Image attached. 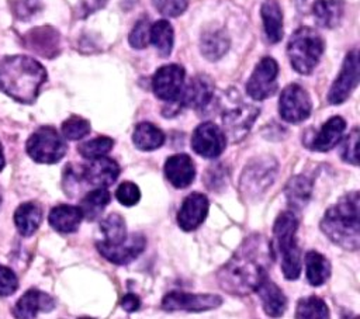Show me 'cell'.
Segmentation results:
<instances>
[{
	"label": "cell",
	"instance_id": "10",
	"mask_svg": "<svg viewBox=\"0 0 360 319\" xmlns=\"http://www.w3.org/2000/svg\"><path fill=\"white\" fill-rule=\"evenodd\" d=\"M277 62L270 56L263 58L256 65L249 80L246 82V93L249 94V97L257 101L271 97L277 90Z\"/></svg>",
	"mask_w": 360,
	"mask_h": 319
},
{
	"label": "cell",
	"instance_id": "32",
	"mask_svg": "<svg viewBox=\"0 0 360 319\" xmlns=\"http://www.w3.org/2000/svg\"><path fill=\"white\" fill-rule=\"evenodd\" d=\"M111 194L105 187H94L80 201V209L83 214V218L93 221L96 219L103 209L110 204Z\"/></svg>",
	"mask_w": 360,
	"mask_h": 319
},
{
	"label": "cell",
	"instance_id": "30",
	"mask_svg": "<svg viewBox=\"0 0 360 319\" xmlns=\"http://www.w3.org/2000/svg\"><path fill=\"white\" fill-rule=\"evenodd\" d=\"M42 211L37 202H24L14 212V222L17 230L22 236H31L41 223Z\"/></svg>",
	"mask_w": 360,
	"mask_h": 319
},
{
	"label": "cell",
	"instance_id": "6",
	"mask_svg": "<svg viewBox=\"0 0 360 319\" xmlns=\"http://www.w3.org/2000/svg\"><path fill=\"white\" fill-rule=\"evenodd\" d=\"M277 170L278 163L271 156L252 159L240 174L239 188L242 194L249 200H260L274 183Z\"/></svg>",
	"mask_w": 360,
	"mask_h": 319
},
{
	"label": "cell",
	"instance_id": "15",
	"mask_svg": "<svg viewBox=\"0 0 360 319\" xmlns=\"http://www.w3.org/2000/svg\"><path fill=\"white\" fill-rule=\"evenodd\" d=\"M120 171L118 163L107 156L91 159L89 164H82L77 167L83 185L91 187H108L114 184L120 176Z\"/></svg>",
	"mask_w": 360,
	"mask_h": 319
},
{
	"label": "cell",
	"instance_id": "34",
	"mask_svg": "<svg viewBox=\"0 0 360 319\" xmlns=\"http://www.w3.org/2000/svg\"><path fill=\"white\" fill-rule=\"evenodd\" d=\"M100 230L103 233V243L115 245L122 242L127 235L125 221L120 214H110L100 222Z\"/></svg>",
	"mask_w": 360,
	"mask_h": 319
},
{
	"label": "cell",
	"instance_id": "42",
	"mask_svg": "<svg viewBox=\"0 0 360 319\" xmlns=\"http://www.w3.org/2000/svg\"><path fill=\"white\" fill-rule=\"evenodd\" d=\"M18 288L15 273L4 266H0V297H8Z\"/></svg>",
	"mask_w": 360,
	"mask_h": 319
},
{
	"label": "cell",
	"instance_id": "16",
	"mask_svg": "<svg viewBox=\"0 0 360 319\" xmlns=\"http://www.w3.org/2000/svg\"><path fill=\"white\" fill-rule=\"evenodd\" d=\"M98 253L108 261L124 266L135 260L146 247V239L142 233H131L122 242L115 245H107L98 240L96 243Z\"/></svg>",
	"mask_w": 360,
	"mask_h": 319
},
{
	"label": "cell",
	"instance_id": "28",
	"mask_svg": "<svg viewBox=\"0 0 360 319\" xmlns=\"http://www.w3.org/2000/svg\"><path fill=\"white\" fill-rule=\"evenodd\" d=\"M165 134L160 128H158L155 124L143 121L139 122L132 134V142L134 145L143 152L155 150L160 148L165 143Z\"/></svg>",
	"mask_w": 360,
	"mask_h": 319
},
{
	"label": "cell",
	"instance_id": "4",
	"mask_svg": "<svg viewBox=\"0 0 360 319\" xmlns=\"http://www.w3.org/2000/svg\"><path fill=\"white\" fill-rule=\"evenodd\" d=\"M297 229L298 219L292 211L280 212L273 225L271 247L278 253L284 278L290 281H294L300 277L302 267L301 249L295 239Z\"/></svg>",
	"mask_w": 360,
	"mask_h": 319
},
{
	"label": "cell",
	"instance_id": "5",
	"mask_svg": "<svg viewBox=\"0 0 360 319\" xmlns=\"http://www.w3.org/2000/svg\"><path fill=\"white\" fill-rule=\"evenodd\" d=\"M325 44L322 37L311 27H300L292 32L287 44V55L291 66L301 74H309L321 60Z\"/></svg>",
	"mask_w": 360,
	"mask_h": 319
},
{
	"label": "cell",
	"instance_id": "48",
	"mask_svg": "<svg viewBox=\"0 0 360 319\" xmlns=\"http://www.w3.org/2000/svg\"><path fill=\"white\" fill-rule=\"evenodd\" d=\"M298 1H300V3H302V1H305V0H298Z\"/></svg>",
	"mask_w": 360,
	"mask_h": 319
},
{
	"label": "cell",
	"instance_id": "1",
	"mask_svg": "<svg viewBox=\"0 0 360 319\" xmlns=\"http://www.w3.org/2000/svg\"><path fill=\"white\" fill-rule=\"evenodd\" d=\"M273 254L271 243L264 236L250 235L217 273L218 284L232 295L255 292L269 278Z\"/></svg>",
	"mask_w": 360,
	"mask_h": 319
},
{
	"label": "cell",
	"instance_id": "23",
	"mask_svg": "<svg viewBox=\"0 0 360 319\" xmlns=\"http://www.w3.org/2000/svg\"><path fill=\"white\" fill-rule=\"evenodd\" d=\"M255 292H257L262 306L267 316L277 318L285 312L288 305L287 297L276 282L266 278Z\"/></svg>",
	"mask_w": 360,
	"mask_h": 319
},
{
	"label": "cell",
	"instance_id": "36",
	"mask_svg": "<svg viewBox=\"0 0 360 319\" xmlns=\"http://www.w3.org/2000/svg\"><path fill=\"white\" fill-rule=\"evenodd\" d=\"M114 146V141L110 136H97L87 142H83L77 146V152L84 159H96L100 156H105Z\"/></svg>",
	"mask_w": 360,
	"mask_h": 319
},
{
	"label": "cell",
	"instance_id": "25",
	"mask_svg": "<svg viewBox=\"0 0 360 319\" xmlns=\"http://www.w3.org/2000/svg\"><path fill=\"white\" fill-rule=\"evenodd\" d=\"M200 49L204 58L208 60L221 59L229 49V38L221 28H211L201 34Z\"/></svg>",
	"mask_w": 360,
	"mask_h": 319
},
{
	"label": "cell",
	"instance_id": "41",
	"mask_svg": "<svg viewBox=\"0 0 360 319\" xmlns=\"http://www.w3.org/2000/svg\"><path fill=\"white\" fill-rule=\"evenodd\" d=\"M153 7L166 17H179L188 6V0H152Z\"/></svg>",
	"mask_w": 360,
	"mask_h": 319
},
{
	"label": "cell",
	"instance_id": "14",
	"mask_svg": "<svg viewBox=\"0 0 360 319\" xmlns=\"http://www.w3.org/2000/svg\"><path fill=\"white\" fill-rule=\"evenodd\" d=\"M222 298L217 294H190L181 291H170L162 299V308L166 311L204 312L218 308Z\"/></svg>",
	"mask_w": 360,
	"mask_h": 319
},
{
	"label": "cell",
	"instance_id": "40",
	"mask_svg": "<svg viewBox=\"0 0 360 319\" xmlns=\"http://www.w3.org/2000/svg\"><path fill=\"white\" fill-rule=\"evenodd\" d=\"M357 143H359V128L354 126L352 132L345 138L340 146V157L353 166L359 164L357 160Z\"/></svg>",
	"mask_w": 360,
	"mask_h": 319
},
{
	"label": "cell",
	"instance_id": "47",
	"mask_svg": "<svg viewBox=\"0 0 360 319\" xmlns=\"http://www.w3.org/2000/svg\"><path fill=\"white\" fill-rule=\"evenodd\" d=\"M0 204H1V190H0Z\"/></svg>",
	"mask_w": 360,
	"mask_h": 319
},
{
	"label": "cell",
	"instance_id": "38",
	"mask_svg": "<svg viewBox=\"0 0 360 319\" xmlns=\"http://www.w3.org/2000/svg\"><path fill=\"white\" fill-rule=\"evenodd\" d=\"M149 31H150V22L148 18H141L134 25V28L129 32L128 41L129 45L135 49H143L149 42Z\"/></svg>",
	"mask_w": 360,
	"mask_h": 319
},
{
	"label": "cell",
	"instance_id": "18",
	"mask_svg": "<svg viewBox=\"0 0 360 319\" xmlns=\"http://www.w3.org/2000/svg\"><path fill=\"white\" fill-rule=\"evenodd\" d=\"M210 208V201L202 193H191L188 194L177 212V225L186 230L197 229L205 219Z\"/></svg>",
	"mask_w": 360,
	"mask_h": 319
},
{
	"label": "cell",
	"instance_id": "29",
	"mask_svg": "<svg viewBox=\"0 0 360 319\" xmlns=\"http://www.w3.org/2000/svg\"><path fill=\"white\" fill-rule=\"evenodd\" d=\"M343 8V0H315L312 14L319 27L333 28L340 22Z\"/></svg>",
	"mask_w": 360,
	"mask_h": 319
},
{
	"label": "cell",
	"instance_id": "9",
	"mask_svg": "<svg viewBox=\"0 0 360 319\" xmlns=\"http://www.w3.org/2000/svg\"><path fill=\"white\" fill-rule=\"evenodd\" d=\"M260 114V108L253 104L240 103L222 114V131L226 139L232 143L240 142L253 126L256 118Z\"/></svg>",
	"mask_w": 360,
	"mask_h": 319
},
{
	"label": "cell",
	"instance_id": "31",
	"mask_svg": "<svg viewBox=\"0 0 360 319\" xmlns=\"http://www.w3.org/2000/svg\"><path fill=\"white\" fill-rule=\"evenodd\" d=\"M305 275L312 287H319L330 277L329 260L316 250H309L305 254Z\"/></svg>",
	"mask_w": 360,
	"mask_h": 319
},
{
	"label": "cell",
	"instance_id": "12",
	"mask_svg": "<svg viewBox=\"0 0 360 319\" xmlns=\"http://www.w3.org/2000/svg\"><path fill=\"white\" fill-rule=\"evenodd\" d=\"M184 77L186 70L177 63L160 66L152 77V89L155 96L163 101L176 103L183 90Z\"/></svg>",
	"mask_w": 360,
	"mask_h": 319
},
{
	"label": "cell",
	"instance_id": "39",
	"mask_svg": "<svg viewBox=\"0 0 360 319\" xmlns=\"http://www.w3.org/2000/svg\"><path fill=\"white\" fill-rule=\"evenodd\" d=\"M115 198L121 205L134 207L141 200V190L132 181H124L115 190Z\"/></svg>",
	"mask_w": 360,
	"mask_h": 319
},
{
	"label": "cell",
	"instance_id": "8",
	"mask_svg": "<svg viewBox=\"0 0 360 319\" xmlns=\"http://www.w3.org/2000/svg\"><path fill=\"white\" fill-rule=\"evenodd\" d=\"M312 111V101L308 91L297 83H291L283 89L278 100L280 117L290 124L305 121Z\"/></svg>",
	"mask_w": 360,
	"mask_h": 319
},
{
	"label": "cell",
	"instance_id": "43",
	"mask_svg": "<svg viewBox=\"0 0 360 319\" xmlns=\"http://www.w3.org/2000/svg\"><path fill=\"white\" fill-rule=\"evenodd\" d=\"M39 10H41L39 0H17L15 7H14L15 15L21 20L30 18L31 15H34Z\"/></svg>",
	"mask_w": 360,
	"mask_h": 319
},
{
	"label": "cell",
	"instance_id": "24",
	"mask_svg": "<svg viewBox=\"0 0 360 319\" xmlns=\"http://www.w3.org/2000/svg\"><path fill=\"white\" fill-rule=\"evenodd\" d=\"M260 15L267 39L277 44L283 38V11L277 0H264L260 7Z\"/></svg>",
	"mask_w": 360,
	"mask_h": 319
},
{
	"label": "cell",
	"instance_id": "45",
	"mask_svg": "<svg viewBox=\"0 0 360 319\" xmlns=\"http://www.w3.org/2000/svg\"><path fill=\"white\" fill-rule=\"evenodd\" d=\"M121 306H122V309H124L125 312L132 313V312H135V311L139 309V306H141V299H139L138 295H135V294H132V292H128V294H125V295L122 297V299H121Z\"/></svg>",
	"mask_w": 360,
	"mask_h": 319
},
{
	"label": "cell",
	"instance_id": "44",
	"mask_svg": "<svg viewBox=\"0 0 360 319\" xmlns=\"http://www.w3.org/2000/svg\"><path fill=\"white\" fill-rule=\"evenodd\" d=\"M108 0H80L79 4V11L80 17H87L89 14L103 8L107 4Z\"/></svg>",
	"mask_w": 360,
	"mask_h": 319
},
{
	"label": "cell",
	"instance_id": "33",
	"mask_svg": "<svg viewBox=\"0 0 360 319\" xmlns=\"http://www.w3.org/2000/svg\"><path fill=\"white\" fill-rule=\"evenodd\" d=\"M149 41L153 44L162 58L169 56L174 44V32L172 24L167 20H158L153 22L149 31Z\"/></svg>",
	"mask_w": 360,
	"mask_h": 319
},
{
	"label": "cell",
	"instance_id": "13",
	"mask_svg": "<svg viewBox=\"0 0 360 319\" xmlns=\"http://www.w3.org/2000/svg\"><path fill=\"white\" fill-rule=\"evenodd\" d=\"M226 146V136L217 124L207 121L195 126L191 135V148L193 150L205 157L215 159L218 157Z\"/></svg>",
	"mask_w": 360,
	"mask_h": 319
},
{
	"label": "cell",
	"instance_id": "37",
	"mask_svg": "<svg viewBox=\"0 0 360 319\" xmlns=\"http://www.w3.org/2000/svg\"><path fill=\"white\" fill-rule=\"evenodd\" d=\"M62 136L69 141H79L90 134L91 126L90 122L79 115H72L68 119H65L60 125Z\"/></svg>",
	"mask_w": 360,
	"mask_h": 319
},
{
	"label": "cell",
	"instance_id": "11",
	"mask_svg": "<svg viewBox=\"0 0 360 319\" xmlns=\"http://www.w3.org/2000/svg\"><path fill=\"white\" fill-rule=\"evenodd\" d=\"M359 76V52L353 49L347 52L342 69L329 89L328 101L333 105L345 103L357 87Z\"/></svg>",
	"mask_w": 360,
	"mask_h": 319
},
{
	"label": "cell",
	"instance_id": "21",
	"mask_svg": "<svg viewBox=\"0 0 360 319\" xmlns=\"http://www.w3.org/2000/svg\"><path fill=\"white\" fill-rule=\"evenodd\" d=\"M346 126H347L346 121L342 117H339V115L330 117L321 126L318 134L314 136L309 148L316 152H328V150L333 149L343 138V132H345Z\"/></svg>",
	"mask_w": 360,
	"mask_h": 319
},
{
	"label": "cell",
	"instance_id": "17",
	"mask_svg": "<svg viewBox=\"0 0 360 319\" xmlns=\"http://www.w3.org/2000/svg\"><path fill=\"white\" fill-rule=\"evenodd\" d=\"M214 98V82L207 74H197L188 80L174 103L179 107L204 110Z\"/></svg>",
	"mask_w": 360,
	"mask_h": 319
},
{
	"label": "cell",
	"instance_id": "2",
	"mask_svg": "<svg viewBox=\"0 0 360 319\" xmlns=\"http://www.w3.org/2000/svg\"><path fill=\"white\" fill-rule=\"evenodd\" d=\"M45 80V67L30 56L14 55L0 60V89L20 103H34Z\"/></svg>",
	"mask_w": 360,
	"mask_h": 319
},
{
	"label": "cell",
	"instance_id": "19",
	"mask_svg": "<svg viewBox=\"0 0 360 319\" xmlns=\"http://www.w3.org/2000/svg\"><path fill=\"white\" fill-rule=\"evenodd\" d=\"M165 176L176 188H187L195 177L193 159L186 153L172 155L165 162Z\"/></svg>",
	"mask_w": 360,
	"mask_h": 319
},
{
	"label": "cell",
	"instance_id": "7",
	"mask_svg": "<svg viewBox=\"0 0 360 319\" xmlns=\"http://www.w3.org/2000/svg\"><path fill=\"white\" fill-rule=\"evenodd\" d=\"M27 153L37 163H58L68 150L62 135L52 126H41L27 141Z\"/></svg>",
	"mask_w": 360,
	"mask_h": 319
},
{
	"label": "cell",
	"instance_id": "3",
	"mask_svg": "<svg viewBox=\"0 0 360 319\" xmlns=\"http://www.w3.org/2000/svg\"><path fill=\"white\" fill-rule=\"evenodd\" d=\"M360 195L350 191L330 205L321 219L322 232L345 250L354 252L360 247Z\"/></svg>",
	"mask_w": 360,
	"mask_h": 319
},
{
	"label": "cell",
	"instance_id": "46",
	"mask_svg": "<svg viewBox=\"0 0 360 319\" xmlns=\"http://www.w3.org/2000/svg\"><path fill=\"white\" fill-rule=\"evenodd\" d=\"M4 166H6V159H4L3 148H1V143H0V171L4 169Z\"/></svg>",
	"mask_w": 360,
	"mask_h": 319
},
{
	"label": "cell",
	"instance_id": "35",
	"mask_svg": "<svg viewBox=\"0 0 360 319\" xmlns=\"http://www.w3.org/2000/svg\"><path fill=\"white\" fill-rule=\"evenodd\" d=\"M295 318L325 319L329 318V308L326 302L316 295L305 297L301 298L295 306Z\"/></svg>",
	"mask_w": 360,
	"mask_h": 319
},
{
	"label": "cell",
	"instance_id": "20",
	"mask_svg": "<svg viewBox=\"0 0 360 319\" xmlns=\"http://www.w3.org/2000/svg\"><path fill=\"white\" fill-rule=\"evenodd\" d=\"M55 301L51 295L39 289H28L15 304L14 313L17 318H35L38 312H51Z\"/></svg>",
	"mask_w": 360,
	"mask_h": 319
},
{
	"label": "cell",
	"instance_id": "27",
	"mask_svg": "<svg viewBox=\"0 0 360 319\" xmlns=\"http://www.w3.org/2000/svg\"><path fill=\"white\" fill-rule=\"evenodd\" d=\"M59 45V35L51 27L35 28L27 35V46L46 58L56 55Z\"/></svg>",
	"mask_w": 360,
	"mask_h": 319
},
{
	"label": "cell",
	"instance_id": "26",
	"mask_svg": "<svg viewBox=\"0 0 360 319\" xmlns=\"http://www.w3.org/2000/svg\"><path fill=\"white\" fill-rule=\"evenodd\" d=\"M312 187V180L307 176L298 174L291 177L284 187V194L288 205L292 209H302L311 200Z\"/></svg>",
	"mask_w": 360,
	"mask_h": 319
},
{
	"label": "cell",
	"instance_id": "22",
	"mask_svg": "<svg viewBox=\"0 0 360 319\" xmlns=\"http://www.w3.org/2000/svg\"><path fill=\"white\" fill-rule=\"evenodd\" d=\"M83 214L80 207L60 204L51 209L48 222L59 233H73L79 229Z\"/></svg>",
	"mask_w": 360,
	"mask_h": 319
}]
</instances>
